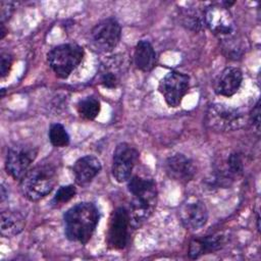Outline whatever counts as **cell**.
I'll return each mask as SVG.
<instances>
[{"label":"cell","mask_w":261,"mask_h":261,"mask_svg":"<svg viewBox=\"0 0 261 261\" xmlns=\"http://www.w3.org/2000/svg\"><path fill=\"white\" fill-rule=\"evenodd\" d=\"M190 76L177 70L166 73L159 82L158 90L169 107H178L189 92Z\"/></svg>","instance_id":"cell-7"},{"label":"cell","mask_w":261,"mask_h":261,"mask_svg":"<svg viewBox=\"0 0 261 261\" xmlns=\"http://www.w3.org/2000/svg\"><path fill=\"white\" fill-rule=\"evenodd\" d=\"M250 121L253 125L254 130L259 135L260 133V102L259 100L254 105L250 113Z\"/></svg>","instance_id":"cell-26"},{"label":"cell","mask_w":261,"mask_h":261,"mask_svg":"<svg viewBox=\"0 0 261 261\" xmlns=\"http://www.w3.org/2000/svg\"><path fill=\"white\" fill-rule=\"evenodd\" d=\"M120 38L121 27L113 17L99 21L90 33L92 46L100 53L111 52L118 45Z\"/></svg>","instance_id":"cell-6"},{"label":"cell","mask_w":261,"mask_h":261,"mask_svg":"<svg viewBox=\"0 0 261 261\" xmlns=\"http://www.w3.org/2000/svg\"><path fill=\"white\" fill-rule=\"evenodd\" d=\"M156 52L152 44L147 40H140L135 48V65L142 71H150L156 65Z\"/></svg>","instance_id":"cell-18"},{"label":"cell","mask_w":261,"mask_h":261,"mask_svg":"<svg viewBox=\"0 0 261 261\" xmlns=\"http://www.w3.org/2000/svg\"><path fill=\"white\" fill-rule=\"evenodd\" d=\"M165 170L171 179L182 184L191 181L197 173L194 161L180 153L173 154L166 159Z\"/></svg>","instance_id":"cell-13"},{"label":"cell","mask_w":261,"mask_h":261,"mask_svg":"<svg viewBox=\"0 0 261 261\" xmlns=\"http://www.w3.org/2000/svg\"><path fill=\"white\" fill-rule=\"evenodd\" d=\"M123 66L119 59L110 58L107 62L101 65L99 71L100 84L107 89H115L120 84Z\"/></svg>","instance_id":"cell-17"},{"label":"cell","mask_w":261,"mask_h":261,"mask_svg":"<svg viewBox=\"0 0 261 261\" xmlns=\"http://www.w3.org/2000/svg\"><path fill=\"white\" fill-rule=\"evenodd\" d=\"M204 23L221 40L236 35L232 15L222 4H212L204 10Z\"/></svg>","instance_id":"cell-9"},{"label":"cell","mask_w":261,"mask_h":261,"mask_svg":"<svg viewBox=\"0 0 261 261\" xmlns=\"http://www.w3.org/2000/svg\"><path fill=\"white\" fill-rule=\"evenodd\" d=\"M84 49L77 44L66 43L52 48L47 54L49 66L60 79H66L80 65Z\"/></svg>","instance_id":"cell-4"},{"label":"cell","mask_w":261,"mask_h":261,"mask_svg":"<svg viewBox=\"0 0 261 261\" xmlns=\"http://www.w3.org/2000/svg\"><path fill=\"white\" fill-rule=\"evenodd\" d=\"M100 160L93 155H86L79 158L72 165L74 180L79 186L90 184L101 171Z\"/></svg>","instance_id":"cell-15"},{"label":"cell","mask_w":261,"mask_h":261,"mask_svg":"<svg viewBox=\"0 0 261 261\" xmlns=\"http://www.w3.org/2000/svg\"><path fill=\"white\" fill-rule=\"evenodd\" d=\"M180 21L182 25L194 32H198L202 29L204 23V11H200L195 7L182 8L179 13Z\"/></svg>","instance_id":"cell-20"},{"label":"cell","mask_w":261,"mask_h":261,"mask_svg":"<svg viewBox=\"0 0 261 261\" xmlns=\"http://www.w3.org/2000/svg\"><path fill=\"white\" fill-rule=\"evenodd\" d=\"M127 190L132 195L128 209L130 224L137 228L149 219L156 208V184L152 178L134 175L127 180Z\"/></svg>","instance_id":"cell-1"},{"label":"cell","mask_w":261,"mask_h":261,"mask_svg":"<svg viewBox=\"0 0 261 261\" xmlns=\"http://www.w3.org/2000/svg\"><path fill=\"white\" fill-rule=\"evenodd\" d=\"M37 154L38 150L30 145L17 144L10 147L5 160L7 173L14 179H21L30 170V166L36 159Z\"/></svg>","instance_id":"cell-8"},{"label":"cell","mask_w":261,"mask_h":261,"mask_svg":"<svg viewBox=\"0 0 261 261\" xmlns=\"http://www.w3.org/2000/svg\"><path fill=\"white\" fill-rule=\"evenodd\" d=\"M0 65H1V69H0V73H1V77H5L6 75H8L11 66H12V61H13V57L10 53L8 52H2L1 53V57H0Z\"/></svg>","instance_id":"cell-25"},{"label":"cell","mask_w":261,"mask_h":261,"mask_svg":"<svg viewBox=\"0 0 261 261\" xmlns=\"http://www.w3.org/2000/svg\"><path fill=\"white\" fill-rule=\"evenodd\" d=\"M243 82V72L236 66L225 67L214 83V92L219 96L231 97L234 95Z\"/></svg>","instance_id":"cell-14"},{"label":"cell","mask_w":261,"mask_h":261,"mask_svg":"<svg viewBox=\"0 0 261 261\" xmlns=\"http://www.w3.org/2000/svg\"><path fill=\"white\" fill-rule=\"evenodd\" d=\"M246 116L240 109L222 103L211 104L206 111V125L220 133L233 132L242 128L246 123Z\"/></svg>","instance_id":"cell-5"},{"label":"cell","mask_w":261,"mask_h":261,"mask_svg":"<svg viewBox=\"0 0 261 261\" xmlns=\"http://www.w3.org/2000/svg\"><path fill=\"white\" fill-rule=\"evenodd\" d=\"M48 137L50 143L57 148H64L69 145L70 138L65 127L60 123H53L50 125Z\"/></svg>","instance_id":"cell-22"},{"label":"cell","mask_w":261,"mask_h":261,"mask_svg":"<svg viewBox=\"0 0 261 261\" xmlns=\"http://www.w3.org/2000/svg\"><path fill=\"white\" fill-rule=\"evenodd\" d=\"M178 216L182 225L191 231L201 229L208 220L206 205L198 198L187 199L178 209Z\"/></svg>","instance_id":"cell-12"},{"label":"cell","mask_w":261,"mask_h":261,"mask_svg":"<svg viewBox=\"0 0 261 261\" xmlns=\"http://www.w3.org/2000/svg\"><path fill=\"white\" fill-rule=\"evenodd\" d=\"M13 11V5L11 2H1V22L10 17Z\"/></svg>","instance_id":"cell-27"},{"label":"cell","mask_w":261,"mask_h":261,"mask_svg":"<svg viewBox=\"0 0 261 261\" xmlns=\"http://www.w3.org/2000/svg\"><path fill=\"white\" fill-rule=\"evenodd\" d=\"M224 244L222 233H214L202 238H195L189 246V255L192 259H197L202 255L209 254L220 250Z\"/></svg>","instance_id":"cell-16"},{"label":"cell","mask_w":261,"mask_h":261,"mask_svg":"<svg viewBox=\"0 0 261 261\" xmlns=\"http://www.w3.org/2000/svg\"><path fill=\"white\" fill-rule=\"evenodd\" d=\"M77 113L87 120L95 119L101 110L100 101L94 96H88L81 99L76 104Z\"/></svg>","instance_id":"cell-21"},{"label":"cell","mask_w":261,"mask_h":261,"mask_svg":"<svg viewBox=\"0 0 261 261\" xmlns=\"http://www.w3.org/2000/svg\"><path fill=\"white\" fill-rule=\"evenodd\" d=\"M223 42V51L225 53V55L227 56V58H231V59H238L240 57H242L243 53H244V45L242 43L243 40L239 39V38H234V35L221 40Z\"/></svg>","instance_id":"cell-23"},{"label":"cell","mask_w":261,"mask_h":261,"mask_svg":"<svg viewBox=\"0 0 261 261\" xmlns=\"http://www.w3.org/2000/svg\"><path fill=\"white\" fill-rule=\"evenodd\" d=\"M130 218L128 210L124 207L116 208L110 217L108 231H107V244L110 248L115 250H121L125 248L128 242Z\"/></svg>","instance_id":"cell-11"},{"label":"cell","mask_w":261,"mask_h":261,"mask_svg":"<svg viewBox=\"0 0 261 261\" xmlns=\"http://www.w3.org/2000/svg\"><path fill=\"white\" fill-rule=\"evenodd\" d=\"M57 170L51 163H41L31 168L20 179V191L30 201H39L54 189Z\"/></svg>","instance_id":"cell-3"},{"label":"cell","mask_w":261,"mask_h":261,"mask_svg":"<svg viewBox=\"0 0 261 261\" xmlns=\"http://www.w3.org/2000/svg\"><path fill=\"white\" fill-rule=\"evenodd\" d=\"M138 160L139 152L136 148L127 143L118 144L113 153L111 166L114 179L118 182L127 181L133 174Z\"/></svg>","instance_id":"cell-10"},{"label":"cell","mask_w":261,"mask_h":261,"mask_svg":"<svg viewBox=\"0 0 261 261\" xmlns=\"http://www.w3.org/2000/svg\"><path fill=\"white\" fill-rule=\"evenodd\" d=\"M7 32H8V31L5 29V24L1 22V28H0V38H1V39H3V38L5 37V35L7 34Z\"/></svg>","instance_id":"cell-28"},{"label":"cell","mask_w":261,"mask_h":261,"mask_svg":"<svg viewBox=\"0 0 261 261\" xmlns=\"http://www.w3.org/2000/svg\"><path fill=\"white\" fill-rule=\"evenodd\" d=\"M99 210L91 202H81L69 208L64 216V232L71 242L87 244L99 222Z\"/></svg>","instance_id":"cell-2"},{"label":"cell","mask_w":261,"mask_h":261,"mask_svg":"<svg viewBox=\"0 0 261 261\" xmlns=\"http://www.w3.org/2000/svg\"><path fill=\"white\" fill-rule=\"evenodd\" d=\"M25 220L23 215L15 210H5L1 213V234L6 238L14 237L22 231Z\"/></svg>","instance_id":"cell-19"},{"label":"cell","mask_w":261,"mask_h":261,"mask_svg":"<svg viewBox=\"0 0 261 261\" xmlns=\"http://www.w3.org/2000/svg\"><path fill=\"white\" fill-rule=\"evenodd\" d=\"M75 194H76V188L74 186H72V185L62 186L55 193V195L51 201V205L55 208L60 207L63 204L70 201L72 198H74Z\"/></svg>","instance_id":"cell-24"}]
</instances>
